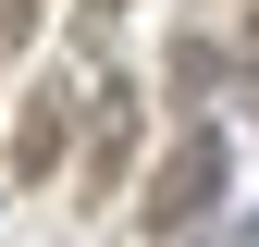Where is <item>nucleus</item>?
Listing matches in <instances>:
<instances>
[{"label": "nucleus", "mask_w": 259, "mask_h": 247, "mask_svg": "<svg viewBox=\"0 0 259 247\" xmlns=\"http://www.w3.org/2000/svg\"><path fill=\"white\" fill-rule=\"evenodd\" d=\"M99 13H123V0H99Z\"/></svg>", "instance_id": "obj_5"}, {"label": "nucleus", "mask_w": 259, "mask_h": 247, "mask_svg": "<svg viewBox=\"0 0 259 247\" xmlns=\"http://www.w3.org/2000/svg\"><path fill=\"white\" fill-rule=\"evenodd\" d=\"M235 74H247V99H259V25H247V37H235Z\"/></svg>", "instance_id": "obj_3"}, {"label": "nucleus", "mask_w": 259, "mask_h": 247, "mask_svg": "<svg viewBox=\"0 0 259 247\" xmlns=\"http://www.w3.org/2000/svg\"><path fill=\"white\" fill-rule=\"evenodd\" d=\"M222 247H259V210H247V223H235V235H222Z\"/></svg>", "instance_id": "obj_4"}, {"label": "nucleus", "mask_w": 259, "mask_h": 247, "mask_svg": "<svg viewBox=\"0 0 259 247\" xmlns=\"http://www.w3.org/2000/svg\"><path fill=\"white\" fill-rule=\"evenodd\" d=\"M62 161V99H25V124H13V173H50Z\"/></svg>", "instance_id": "obj_2"}, {"label": "nucleus", "mask_w": 259, "mask_h": 247, "mask_svg": "<svg viewBox=\"0 0 259 247\" xmlns=\"http://www.w3.org/2000/svg\"><path fill=\"white\" fill-rule=\"evenodd\" d=\"M222 185H235V136H222V124L173 136V161L148 173V235H185V223H198V210L222 198Z\"/></svg>", "instance_id": "obj_1"}]
</instances>
